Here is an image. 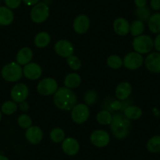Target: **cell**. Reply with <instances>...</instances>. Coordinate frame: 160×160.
<instances>
[{
	"label": "cell",
	"mask_w": 160,
	"mask_h": 160,
	"mask_svg": "<svg viewBox=\"0 0 160 160\" xmlns=\"http://www.w3.org/2000/svg\"><path fill=\"white\" fill-rule=\"evenodd\" d=\"M77 97L71 89L67 87L58 88L53 96L55 106L61 110L69 111L76 104Z\"/></svg>",
	"instance_id": "6da1fadb"
},
{
	"label": "cell",
	"mask_w": 160,
	"mask_h": 160,
	"mask_svg": "<svg viewBox=\"0 0 160 160\" xmlns=\"http://www.w3.org/2000/svg\"><path fill=\"white\" fill-rule=\"evenodd\" d=\"M110 126L112 134L118 139L126 138L130 133V119H128L124 114L118 113L114 115Z\"/></svg>",
	"instance_id": "7a4b0ae2"
},
{
	"label": "cell",
	"mask_w": 160,
	"mask_h": 160,
	"mask_svg": "<svg viewBox=\"0 0 160 160\" xmlns=\"http://www.w3.org/2000/svg\"><path fill=\"white\" fill-rule=\"evenodd\" d=\"M1 74L2 78L7 82H18L23 76V68L17 62H11L2 68Z\"/></svg>",
	"instance_id": "3957f363"
},
{
	"label": "cell",
	"mask_w": 160,
	"mask_h": 160,
	"mask_svg": "<svg viewBox=\"0 0 160 160\" xmlns=\"http://www.w3.org/2000/svg\"><path fill=\"white\" fill-rule=\"evenodd\" d=\"M132 46L135 52L144 54L152 51L154 47V41L148 35H141L134 37Z\"/></svg>",
	"instance_id": "277c9868"
},
{
	"label": "cell",
	"mask_w": 160,
	"mask_h": 160,
	"mask_svg": "<svg viewBox=\"0 0 160 160\" xmlns=\"http://www.w3.org/2000/svg\"><path fill=\"white\" fill-rule=\"evenodd\" d=\"M50 16V8L45 2H38L32 7L30 13L31 19L36 24H41Z\"/></svg>",
	"instance_id": "5b68a950"
},
{
	"label": "cell",
	"mask_w": 160,
	"mask_h": 160,
	"mask_svg": "<svg viewBox=\"0 0 160 160\" xmlns=\"http://www.w3.org/2000/svg\"><path fill=\"white\" fill-rule=\"evenodd\" d=\"M90 116V109L86 104H75L72 109L71 117L77 124H82L87 121Z\"/></svg>",
	"instance_id": "8992f818"
},
{
	"label": "cell",
	"mask_w": 160,
	"mask_h": 160,
	"mask_svg": "<svg viewBox=\"0 0 160 160\" xmlns=\"http://www.w3.org/2000/svg\"><path fill=\"white\" fill-rule=\"evenodd\" d=\"M58 89V82L54 78H46L41 80L37 85V91L43 96L54 94Z\"/></svg>",
	"instance_id": "52a82bcc"
},
{
	"label": "cell",
	"mask_w": 160,
	"mask_h": 160,
	"mask_svg": "<svg viewBox=\"0 0 160 160\" xmlns=\"http://www.w3.org/2000/svg\"><path fill=\"white\" fill-rule=\"evenodd\" d=\"M123 61V65L130 70H137L142 66L144 63V58L141 53L137 52H130L125 56Z\"/></svg>",
	"instance_id": "ba28073f"
},
{
	"label": "cell",
	"mask_w": 160,
	"mask_h": 160,
	"mask_svg": "<svg viewBox=\"0 0 160 160\" xmlns=\"http://www.w3.org/2000/svg\"><path fill=\"white\" fill-rule=\"evenodd\" d=\"M29 94V89L24 83H18L13 86L10 91V97L16 103H21L25 101Z\"/></svg>",
	"instance_id": "9c48e42d"
},
{
	"label": "cell",
	"mask_w": 160,
	"mask_h": 160,
	"mask_svg": "<svg viewBox=\"0 0 160 160\" xmlns=\"http://www.w3.org/2000/svg\"><path fill=\"white\" fill-rule=\"evenodd\" d=\"M90 141L98 148H104L110 142V135L104 130H96L90 135Z\"/></svg>",
	"instance_id": "30bf717a"
},
{
	"label": "cell",
	"mask_w": 160,
	"mask_h": 160,
	"mask_svg": "<svg viewBox=\"0 0 160 160\" xmlns=\"http://www.w3.org/2000/svg\"><path fill=\"white\" fill-rule=\"evenodd\" d=\"M54 50L58 55L62 58H68L74 53V47L68 40L61 39L58 41L54 45Z\"/></svg>",
	"instance_id": "8fae6325"
},
{
	"label": "cell",
	"mask_w": 160,
	"mask_h": 160,
	"mask_svg": "<svg viewBox=\"0 0 160 160\" xmlns=\"http://www.w3.org/2000/svg\"><path fill=\"white\" fill-rule=\"evenodd\" d=\"M42 74V68L38 64L34 62H30L24 65L23 68V75L25 78L30 80H36L41 77Z\"/></svg>",
	"instance_id": "7c38bea8"
},
{
	"label": "cell",
	"mask_w": 160,
	"mask_h": 160,
	"mask_svg": "<svg viewBox=\"0 0 160 160\" xmlns=\"http://www.w3.org/2000/svg\"><path fill=\"white\" fill-rule=\"evenodd\" d=\"M148 70L153 73H160V53H149L144 61Z\"/></svg>",
	"instance_id": "4fadbf2b"
},
{
	"label": "cell",
	"mask_w": 160,
	"mask_h": 160,
	"mask_svg": "<svg viewBox=\"0 0 160 160\" xmlns=\"http://www.w3.org/2000/svg\"><path fill=\"white\" fill-rule=\"evenodd\" d=\"M25 138L31 144H38L43 139V133L40 127L37 126H32L26 130Z\"/></svg>",
	"instance_id": "5bb4252c"
},
{
	"label": "cell",
	"mask_w": 160,
	"mask_h": 160,
	"mask_svg": "<svg viewBox=\"0 0 160 160\" xmlns=\"http://www.w3.org/2000/svg\"><path fill=\"white\" fill-rule=\"evenodd\" d=\"M90 19L85 14L78 15L73 21V28L78 34L86 33L90 28Z\"/></svg>",
	"instance_id": "9a60e30c"
},
{
	"label": "cell",
	"mask_w": 160,
	"mask_h": 160,
	"mask_svg": "<svg viewBox=\"0 0 160 160\" xmlns=\"http://www.w3.org/2000/svg\"><path fill=\"white\" fill-rule=\"evenodd\" d=\"M61 148H62L63 152L66 155L73 156V155H75L79 152L80 145L78 141L75 138H67L62 141Z\"/></svg>",
	"instance_id": "2e32d148"
},
{
	"label": "cell",
	"mask_w": 160,
	"mask_h": 160,
	"mask_svg": "<svg viewBox=\"0 0 160 160\" xmlns=\"http://www.w3.org/2000/svg\"><path fill=\"white\" fill-rule=\"evenodd\" d=\"M113 28L115 33L121 36L127 35L130 32V24L127 20L123 18H118L113 23Z\"/></svg>",
	"instance_id": "e0dca14e"
},
{
	"label": "cell",
	"mask_w": 160,
	"mask_h": 160,
	"mask_svg": "<svg viewBox=\"0 0 160 160\" xmlns=\"http://www.w3.org/2000/svg\"><path fill=\"white\" fill-rule=\"evenodd\" d=\"M131 92V85L127 82H122L118 84L115 89V97L120 101H124L130 96Z\"/></svg>",
	"instance_id": "ac0fdd59"
},
{
	"label": "cell",
	"mask_w": 160,
	"mask_h": 160,
	"mask_svg": "<svg viewBox=\"0 0 160 160\" xmlns=\"http://www.w3.org/2000/svg\"><path fill=\"white\" fill-rule=\"evenodd\" d=\"M33 58V52L29 47H23L17 53L16 61L20 65H26L31 62Z\"/></svg>",
	"instance_id": "d6986e66"
},
{
	"label": "cell",
	"mask_w": 160,
	"mask_h": 160,
	"mask_svg": "<svg viewBox=\"0 0 160 160\" xmlns=\"http://www.w3.org/2000/svg\"><path fill=\"white\" fill-rule=\"evenodd\" d=\"M14 14L11 9L7 7H0V25L8 26L13 21Z\"/></svg>",
	"instance_id": "ffe728a7"
},
{
	"label": "cell",
	"mask_w": 160,
	"mask_h": 160,
	"mask_svg": "<svg viewBox=\"0 0 160 160\" xmlns=\"http://www.w3.org/2000/svg\"><path fill=\"white\" fill-rule=\"evenodd\" d=\"M50 40L51 38L50 34L46 32H41L35 35L34 43L38 48H44L50 44Z\"/></svg>",
	"instance_id": "44dd1931"
},
{
	"label": "cell",
	"mask_w": 160,
	"mask_h": 160,
	"mask_svg": "<svg viewBox=\"0 0 160 160\" xmlns=\"http://www.w3.org/2000/svg\"><path fill=\"white\" fill-rule=\"evenodd\" d=\"M64 83L65 87L71 90L77 88L81 83V77L77 73H70L66 75Z\"/></svg>",
	"instance_id": "7402d4cb"
},
{
	"label": "cell",
	"mask_w": 160,
	"mask_h": 160,
	"mask_svg": "<svg viewBox=\"0 0 160 160\" xmlns=\"http://www.w3.org/2000/svg\"><path fill=\"white\" fill-rule=\"evenodd\" d=\"M142 115V110L138 106H128L124 109V115L130 120L139 119Z\"/></svg>",
	"instance_id": "603a6c76"
},
{
	"label": "cell",
	"mask_w": 160,
	"mask_h": 160,
	"mask_svg": "<svg viewBox=\"0 0 160 160\" xmlns=\"http://www.w3.org/2000/svg\"><path fill=\"white\" fill-rule=\"evenodd\" d=\"M148 28L152 33H160V13H156L152 14L148 21Z\"/></svg>",
	"instance_id": "cb8c5ba5"
},
{
	"label": "cell",
	"mask_w": 160,
	"mask_h": 160,
	"mask_svg": "<svg viewBox=\"0 0 160 160\" xmlns=\"http://www.w3.org/2000/svg\"><path fill=\"white\" fill-rule=\"evenodd\" d=\"M147 149L151 153L160 152V135H155L149 139L147 143Z\"/></svg>",
	"instance_id": "d4e9b609"
},
{
	"label": "cell",
	"mask_w": 160,
	"mask_h": 160,
	"mask_svg": "<svg viewBox=\"0 0 160 160\" xmlns=\"http://www.w3.org/2000/svg\"><path fill=\"white\" fill-rule=\"evenodd\" d=\"M144 31V24L143 21H140V20H136V21H133L132 24H130V32L133 36H139V35H142L143 32Z\"/></svg>",
	"instance_id": "484cf974"
},
{
	"label": "cell",
	"mask_w": 160,
	"mask_h": 160,
	"mask_svg": "<svg viewBox=\"0 0 160 160\" xmlns=\"http://www.w3.org/2000/svg\"><path fill=\"white\" fill-rule=\"evenodd\" d=\"M97 121L101 125H108L112 119V114L106 110H101L97 114Z\"/></svg>",
	"instance_id": "4316f807"
},
{
	"label": "cell",
	"mask_w": 160,
	"mask_h": 160,
	"mask_svg": "<svg viewBox=\"0 0 160 160\" xmlns=\"http://www.w3.org/2000/svg\"><path fill=\"white\" fill-rule=\"evenodd\" d=\"M107 64L112 69H118L123 65V61L118 55H111L108 58Z\"/></svg>",
	"instance_id": "83f0119b"
},
{
	"label": "cell",
	"mask_w": 160,
	"mask_h": 160,
	"mask_svg": "<svg viewBox=\"0 0 160 160\" xmlns=\"http://www.w3.org/2000/svg\"><path fill=\"white\" fill-rule=\"evenodd\" d=\"M50 139L54 143H61L65 139V133L61 128H54L50 133Z\"/></svg>",
	"instance_id": "f1b7e54d"
},
{
	"label": "cell",
	"mask_w": 160,
	"mask_h": 160,
	"mask_svg": "<svg viewBox=\"0 0 160 160\" xmlns=\"http://www.w3.org/2000/svg\"><path fill=\"white\" fill-rule=\"evenodd\" d=\"M2 113L5 115H12L18 110V104L13 101H8L3 103L1 108Z\"/></svg>",
	"instance_id": "f546056e"
},
{
	"label": "cell",
	"mask_w": 160,
	"mask_h": 160,
	"mask_svg": "<svg viewBox=\"0 0 160 160\" xmlns=\"http://www.w3.org/2000/svg\"><path fill=\"white\" fill-rule=\"evenodd\" d=\"M136 13V16L138 17V20L141 21H148L150 18L151 15V11L149 10V8L148 7H138L135 11Z\"/></svg>",
	"instance_id": "4dcf8cb0"
},
{
	"label": "cell",
	"mask_w": 160,
	"mask_h": 160,
	"mask_svg": "<svg viewBox=\"0 0 160 160\" xmlns=\"http://www.w3.org/2000/svg\"><path fill=\"white\" fill-rule=\"evenodd\" d=\"M18 123L21 128L28 129L32 127V118L27 114H22L18 118Z\"/></svg>",
	"instance_id": "1f68e13d"
},
{
	"label": "cell",
	"mask_w": 160,
	"mask_h": 160,
	"mask_svg": "<svg viewBox=\"0 0 160 160\" xmlns=\"http://www.w3.org/2000/svg\"><path fill=\"white\" fill-rule=\"evenodd\" d=\"M67 63L68 65L75 71L79 70L81 68V66H82V62H81L80 59L75 55L68 57L67 58Z\"/></svg>",
	"instance_id": "d6a6232c"
},
{
	"label": "cell",
	"mask_w": 160,
	"mask_h": 160,
	"mask_svg": "<svg viewBox=\"0 0 160 160\" xmlns=\"http://www.w3.org/2000/svg\"><path fill=\"white\" fill-rule=\"evenodd\" d=\"M98 100V93L94 90H89L84 95V101L86 104L88 105H93Z\"/></svg>",
	"instance_id": "836d02e7"
},
{
	"label": "cell",
	"mask_w": 160,
	"mask_h": 160,
	"mask_svg": "<svg viewBox=\"0 0 160 160\" xmlns=\"http://www.w3.org/2000/svg\"><path fill=\"white\" fill-rule=\"evenodd\" d=\"M4 2H5L6 7L11 10H14L21 6L22 0H4Z\"/></svg>",
	"instance_id": "e575fe53"
},
{
	"label": "cell",
	"mask_w": 160,
	"mask_h": 160,
	"mask_svg": "<svg viewBox=\"0 0 160 160\" xmlns=\"http://www.w3.org/2000/svg\"><path fill=\"white\" fill-rule=\"evenodd\" d=\"M150 6L153 10H160V0H150Z\"/></svg>",
	"instance_id": "d590c367"
},
{
	"label": "cell",
	"mask_w": 160,
	"mask_h": 160,
	"mask_svg": "<svg viewBox=\"0 0 160 160\" xmlns=\"http://www.w3.org/2000/svg\"><path fill=\"white\" fill-rule=\"evenodd\" d=\"M154 47H155L157 51L160 52V33L157 35L155 40H154Z\"/></svg>",
	"instance_id": "8d00e7d4"
},
{
	"label": "cell",
	"mask_w": 160,
	"mask_h": 160,
	"mask_svg": "<svg viewBox=\"0 0 160 160\" xmlns=\"http://www.w3.org/2000/svg\"><path fill=\"white\" fill-rule=\"evenodd\" d=\"M39 1L40 0H22V2L28 7H34L37 3H38Z\"/></svg>",
	"instance_id": "74e56055"
},
{
	"label": "cell",
	"mask_w": 160,
	"mask_h": 160,
	"mask_svg": "<svg viewBox=\"0 0 160 160\" xmlns=\"http://www.w3.org/2000/svg\"><path fill=\"white\" fill-rule=\"evenodd\" d=\"M19 107H20V109H21V111H24V112H27V111L29 110V104L25 101L20 103Z\"/></svg>",
	"instance_id": "f35d334b"
},
{
	"label": "cell",
	"mask_w": 160,
	"mask_h": 160,
	"mask_svg": "<svg viewBox=\"0 0 160 160\" xmlns=\"http://www.w3.org/2000/svg\"><path fill=\"white\" fill-rule=\"evenodd\" d=\"M134 3L137 7H144L147 5V0H134Z\"/></svg>",
	"instance_id": "ab89813d"
},
{
	"label": "cell",
	"mask_w": 160,
	"mask_h": 160,
	"mask_svg": "<svg viewBox=\"0 0 160 160\" xmlns=\"http://www.w3.org/2000/svg\"><path fill=\"white\" fill-rule=\"evenodd\" d=\"M0 160H10L7 156L2 155H0Z\"/></svg>",
	"instance_id": "60d3db41"
},
{
	"label": "cell",
	"mask_w": 160,
	"mask_h": 160,
	"mask_svg": "<svg viewBox=\"0 0 160 160\" xmlns=\"http://www.w3.org/2000/svg\"><path fill=\"white\" fill-rule=\"evenodd\" d=\"M2 112H1V111H0V121L2 120Z\"/></svg>",
	"instance_id": "b9f144b4"
},
{
	"label": "cell",
	"mask_w": 160,
	"mask_h": 160,
	"mask_svg": "<svg viewBox=\"0 0 160 160\" xmlns=\"http://www.w3.org/2000/svg\"><path fill=\"white\" fill-rule=\"evenodd\" d=\"M0 2H1V0H0Z\"/></svg>",
	"instance_id": "7bdbcfd3"
}]
</instances>
